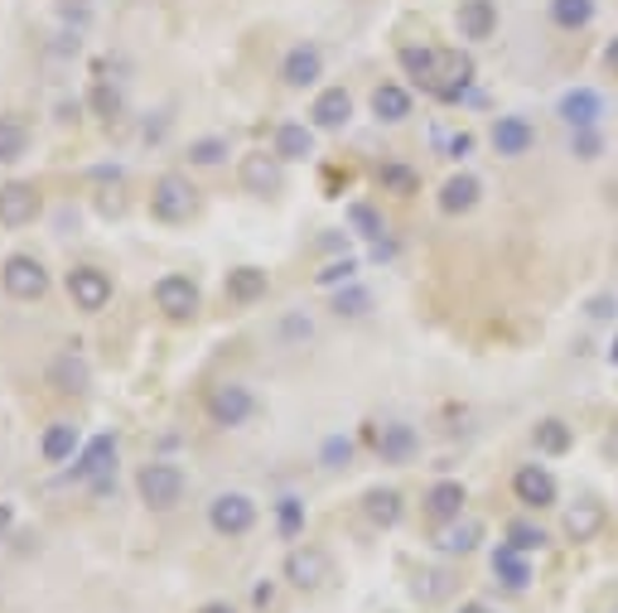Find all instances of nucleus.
Returning a JSON list of instances; mask_svg holds the SVG:
<instances>
[{"label":"nucleus","mask_w":618,"mask_h":613,"mask_svg":"<svg viewBox=\"0 0 618 613\" xmlns=\"http://www.w3.org/2000/svg\"><path fill=\"white\" fill-rule=\"evenodd\" d=\"M150 212L160 222H189L193 212H199V189L189 184V175H179V169H169L150 184Z\"/></svg>","instance_id":"f257e3e1"},{"label":"nucleus","mask_w":618,"mask_h":613,"mask_svg":"<svg viewBox=\"0 0 618 613\" xmlns=\"http://www.w3.org/2000/svg\"><path fill=\"white\" fill-rule=\"evenodd\" d=\"M136 492H140V502H146L150 512H169V508H179V502H184V474H179V464H165V459L140 464V474H136Z\"/></svg>","instance_id":"f03ea898"},{"label":"nucleus","mask_w":618,"mask_h":613,"mask_svg":"<svg viewBox=\"0 0 618 613\" xmlns=\"http://www.w3.org/2000/svg\"><path fill=\"white\" fill-rule=\"evenodd\" d=\"M208 420L222 425V430H237V425H247L256 416V396H252V386H242V382H218V386H208Z\"/></svg>","instance_id":"7ed1b4c3"},{"label":"nucleus","mask_w":618,"mask_h":613,"mask_svg":"<svg viewBox=\"0 0 618 613\" xmlns=\"http://www.w3.org/2000/svg\"><path fill=\"white\" fill-rule=\"evenodd\" d=\"M0 285H6L10 300L34 304V300L49 295V271H44L39 257H30V251H15V257L6 261V271H0Z\"/></svg>","instance_id":"20e7f679"},{"label":"nucleus","mask_w":618,"mask_h":613,"mask_svg":"<svg viewBox=\"0 0 618 613\" xmlns=\"http://www.w3.org/2000/svg\"><path fill=\"white\" fill-rule=\"evenodd\" d=\"M208 527L228 541L247 537V531L256 527V498H247V492H218V498L208 502Z\"/></svg>","instance_id":"39448f33"},{"label":"nucleus","mask_w":618,"mask_h":613,"mask_svg":"<svg viewBox=\"0 0 618 613\" xmlns=\"http://www.w3.org/2000/svg\"><path fill=\"white\" fill-rule=\"evenodd\" d=\"M112 474H116V435L87 439L83 455H77V464H73V478H77V484H87L92 492H107Z\"/></svg>","instance_id":"423d86ee"},{"label":"nucleus","mask_w":618,"mask_h":613,"mask_svg":"<svg viewBox=\"0 0 618 613\" xmlns=\"http://www.w3.org/2000/svg\"><path fill=\"white\" fill-rule=\"evenodd\" d=\"M285 580H291L295 590L314 594L334 580V561H328V551H320V546H295V551L285 555Z\"/></svg>","instance_id":"0eeeda50"},{"label":"nucleus","mask_w":618,"mask_h":613,"mask_svg":"<svg viewBox=\"0 0 618 613\" xmlns=\"http://www.w3.org/2000/svg\"><path fill=\"white\" fill-rule=\"evenodd\" d=\"M285 159L281 155H266V150H252V155H242V165H237V179H242V189L247 194H256V198H271V194H281L285 189Z\"/></svg>","instance_id":"6e6552de"},{"label":"nucleus","mask_w":618,"mask_h":613,"mask_svg":"<svg viewBox=\"0 0 618 613\" xmlns=\"http://www.w3.org/2000/svg\"><path fill=\"white\" fill-rule=\"evenodd\" d=\"M512 492H517V502H522V508L546 512V508H556L561 484H556V474H551L546 464H522V469L512 474Z\"/></svg>","instance_id":"1a4fd4ad"},{"label":"nucleus","mask_w":618,"mask_h":613,"mask_svg":"<svg viewBox=\"0 0 618 613\" xmlns=\"http://www.w3.org/2000/svg\"><path fill=\"white\" fill-rule=\"evenodd\" d=\"M69 300L83 314H102L112 304V276L102 266H73L69 271Z\"/></svg>","instance_id":"9d476101"},{"label":"nucleus","mask_w":618,"mask_h":613,"mask_svg":"<svg viewBox=\"0 0 618 613\" xmlns=\"http://www.w3.org/2000/svg\"><path fill=\"white\" fill-rule=\"evenodd\" d=\"M155 310H160L165 319H175V324H184V319L199 314V285L179 271L160 276V281H155Z\"/></svg>","instance_id":"9b49d317"},{"label":"nucleus","mask_w":618,"mask_h":613,"mask_svg":"<svg viewBox=\"0 0 618 613\" xmlns=\"http://www.w3.org/2000/svg\"><path fill=\"white\" fill-rule=\"evenodd\" d=\"M397 63H401V73L411 77V83H420L436 97L440 92V83H444V53L440 49H430V44H406L401 53H397Z\"/></svg>","instance_id":"f8f14e48"},{"label":"nucleus","mask_w":618,"mask_h":613,"mask_svg":"<svg viewBox=\"0 0 618 613\" xmlns=\"http://www.w3.org/2000/svg\"><path fill=\"white\" fill-rule=\"evenodd\" d=\"M324 77V49L320 44H295L291 53L281 59V83L291 92H305Z\"/></svg>","instance_id":"ddd939ff"},{"label":"nucleus","mask_w":618,"mask_h":613,"mask_svg":"<svg viewBox=\"0 0 618 613\" xmlns=\"http://www.w3.org/2000/svg\"><path fill=\"white\" fill-rule=\"evenodd\" d=\"M373 449L383 464H411L420 455V435L406 420H387L383 430H373Z\"/></svg>","instance_id":"4468645a"},{"label":"nucleus","mask_w":618,"mask_h":613,"mask_svg":"<svg viewBox=\"0 0 618 613\" xmlns=\"http://www.w3.org/2000/svg\"><path fill=\"white\" fill-rule=\"evenodd\" d=\"M489 141H493V150L503 155V159H522L536 145V126L527 122V116H517V112H507V116H497L493 131H489Z\"/></svg>","instance_id":"2eb2a0df"},{"label":"nucleus","mask_w":618,"mask_h":613,"mask_svg":"<svg viewBox=\"0 0 618 613\" xmlns=\"http://www.w3.org/2000/svg\"><path fill=\"white\" fill-rule=\"evenodd\" d=\"M454 30H459V39H469V44L493 39L497 34V0H459Z\"/></svg>","instance_id":"dca6fc26"},{"label":"nucleus","mask_w":618,"mask_h":613,"mask_svg":"<svg viewBox=\"0 0 618 613\" xmlns=\"http://www.w3.org/2000/svg\"><path fill=\"white\" fill-rule=\"evenodd\" d=\"M39 218V189L34 184H6L0 189V228H30V222Z\"/></svg>","instance_id":"f3484780"},{"label":"nucleus","mask_w":618,"mask_h":613,"mask_svg":"<svg viewBox=\"0 0 618 613\" xmlns=\"http://www.w3.org/2000/svg\"><path fill=\"white\" fill-rule=\"evenodd\" d=\"M556 116L570 131H585V126H599V116H604V97L595 87H570V92H561V102H556Z\"/></svg>","instance_id":"a211bd4d"},{"label":"nucleus","mask_w":618,"mask_h":613,"mask_svg":"<svg viewBox=\"0 0 618 613\" xmlns=\"http://www.w3.org/2000/svg\"><path fill=\"white\" fill-rule=\"evenodd\" d=\"M353 122V92L348 87H324L310 106V126L314 131H344Z\"/></svg>","instance_id":"6ab92c4d"},{"label":"nucleus","mask_w":618,"mask_h":613,"mask_svg":"<svg viewBox=\"0 0 618 613\" xmlns=\"http://www.w3.org/2000/svg\"><path fill=\"white\" fill-rule=\"evenodd\" d=\"M266 290H271V276L261 271V266H232L228 281H222V295H228V304H237V310L266 300Z\"/></svg>","instance_id":"aec40b11"},{"label":"nucleus","mask_w":618,"mask_h":613,"mask_svg":"<svg viewBox=\"0 0 618 613\" xmlns=\"http://www.w3.org/2000/svg\"><path fill=\"white\" fill-rule=\"evenodd\" d=\"M464 502H469L464 484H459V478H440V484H430V492H426V517L436 527L459 522V517H464Z\"/></svg>","instance_id":"412c9836"},{"label":"nucleus","mask_w":618,"mask_h":613,"mask_svg":"<svg viewBox=\"0 0 618 613\" xmlns=\"http://www.w3.org/2000/svg\"><path fill=\"white\" fill-rule=\"evenodd\" d=\"M604 522H609V508H604L599 498H575L570 508H565V537L570 541H595Z\"/></svg>","instance_id":"4be33fe9"},{"label":"nucleus","mask_w":618,"mask_h":613,"mask_svg":"<svg viewBox=\"0 0 618 613\" xmlns=\"http://www.w3.org/2000/svg\"><path fill=\"white\" fill-rule=\"evenodd\" d=\"M479 198H483V184L473 175H450L440 184V212L444 218H464V212L479 208Z\"/></svg>","instance_id":"5701e85b"},{"label":"nucleus","mask_w":618,"mask_h":613,"mask_svg":"<svg viewBox=\"0 0 618 613\" xmlns=\"http://www.w3.org/2000/svg\"><path fill=\"white\" fill-rule=\"evenodd\" d=\"M479 541H483V522H473V517H459V522L436 527V551L440 555H473Z\"/></svg>","instance_id":"b1692460"},{"label":"nucleus","mask_w":618,"mask_h":613,"mask_svg":"<svg viewBox=\"0 0 618 613\" xmlns=\"http://www.w3.org/2000/svg\"><path fill=\"white\" fill-rule=\"evenodd\" d=\"M493 575H497V584H503L507 594H522V590L532 584V561L517 551V546L503 541V546L493 551Z\"/></svg>","instance_id":"393cba45"},{"label":"nucleus","mask_w":618,"mask_h":613,"mask_svg":"<svg viewBox=\"0 0 618 613\" xmlns=\"http://www.w3.org/2000/svg\"><path fill=\"white\" fill-rule=\"evenodd\" d=\"M411 106H416L411 87H401V83H377L373 87V116L383 126H401L406 116H411Z\"/></svg>","instance_id":"a878e982"},{"label":"nucleus","mask_w":618,"mask_h":613,"mask_svg":"<svg viewBox=\"0 0 618 613\" xmlns=\"http://www.w3.org/2000/svg\"><path fill=\"white\" fill-rule=\"evenodd\" d=\"M532 445H536V455L561 459V455H570V449H575V430L561 416H546V420L532 425Z\"/></svg>","instance_id":"bb28decb"},{"label":"nucleus","mask_w":618,"mask_h":613,"mask_svg":"<svg viewBox=\"0 0 618 613\" xmlns=\"http://www.w3.org/2000/svg\"><path fill=\"white\" fill-rule=\"evenodd\" d=\"M546 10H551V24L565 34H580L595 24L599 15V0H546Z\"/></svg>","instance_id":"cd10ccee"},{"label":"nucleus","mask_w":618,"mask_h":613,"mask_svg":"<svg viewBox=\"0 0 618 613\" xmlns=\"http://www.w3.org/2000/svg\"><path fill=\"white\" fill-rule=\"evenodd\" d=\"M77 445H83V435H77L73 420H54L44 430V439H39V455H44L49 464H69L77 455Z\"/></svg>","instance_id":"c85d7f7f"},{"label":"nucleus","mask_w":618,"mask_h":613,"mask_svg":"<svg viewBox=\"0 0 618 613\" xmlns=\"http://www.w3.org/2000/svg\"><path fill=\"white\" fill-rule=\"evenodd\" d=\"M281 159H310L314 155V126L305 122H281L275 126V145H271Z\"/></svg>","instance_id":"c756f323"},{"label":"nucleus","mask_w":618,"mask_h":613,"mask_svg":"<svg viewBox=\"0 0 618 613\" xmlns=\"http://www.w3.org/2000/svg\"><path fill=\"white\" fill-rule=\"evenodd\" d=\"M363 512H367V522H373V527H397L406 517V502H401L397 488H373L363 498Z\"/></svg>","instance_id":"7c9ffc66"},{"label":"nucleus","mask_w":618,"mask_h":613,"mask_svg":"<svg viewBox=\"0 0 618 613\" xmlns=\"http://www.w3.org/2000/svg\"><path fill=\"white\" fill-rule=\"evenodd\" d=\"M469 87H473V59L469 53H444V83H440L436 97L440 102H459Z\"/></svg>","instance_id":"2f4dec72"},{"label":"nucleus","mask_w":618,"mask_h":613,"mask_svg":"<svg viewBox=\"0 0 618 613\" xmlns=\"http://www.w3.org/2000/svg\"><path fill=\"white\" fill-rule=\"evenodd\" d=\"M348 228L358 232L363 242H383V237H387V218L373 204H363V198H358V204H348Z\"/></svg>","instance_id":"473e14b6"},{"label":"nucleus","mask_w":618,"mask_h":613,"mask_svg":"<svg viewBox=\"0 0 618 613\" xmlns=\"http://www.w3.org/2000/svg\"><path fill=\"white\" fill-rule=\"evenodd\" d=\"M377 184H383V194H397V198H411L420 189V175L411 165H401V159H387L383 169H377Z\"/></svg>","instance_id":"72a5a7b5"},{"label":"nucleus","mask_w":618,"mask_h":613,"mask_svg":"<svg viewBox=\"0 0 618 613\" xmlns=\"http://www.w3.org/2000/svg\"><path fill=\"white\" fill-rule=\"evenodd\" d=\"M30 150V131H24L15 116H0V165H15Z\"/></svg>","instance_id":"f704fd0d"},{"label":"nucleus","mask_w":618,"mask_h":613,"mask_svg":"<svg viewBox=\"0 0 618 613\" xmlns=\"http://www.w3.org/2000/svg\"><path fill=\"white\" fill-rule=\"evenodd\" d=\"M551 537H546V527L542 522H527V517H517V522H507V546H517L522 555H532V551H542Z\"/></svg>","instance_id":"c9c22d12"},{"label":"nucleus","mask_w":618,"mask_h":613,"mask_svg":"<svg viewBox=\"0 0 618 613\" xmlns=\"http://www.w3.org/2000/svg\"><path fill=\"white\" fill-rule=\"evenodd\" d=\"M87 363L83 357H73V353H63L59 363H54V386L59 392H87Z\"/></svg>","instance_id":"e433bc0d"},{"label":"nucleus","mask_w":618,"mask_h":613,"mask_svg":"<svg viewBox=\"0 0 618 613\" xmlns=\"http://www.w3.org/2000/svg\"><path fill=\"white\" fill-rule=\"evenodd\" d=\"M228 159V136H199V141H189V165H199V169H213Z\"/></svg>","instance_id":"4c0bfd02"},{"label":"nucleus","mask_w":618,"mask_h":613,"mask_svg":"<svg viewBox=\"0 0 618 613\" xmlns=\"http://www.w3.org/2000/svg\"><path fill=\"white\" fill-rule=\"evenodd\" d=\"M275 527H281V537H300V531H305V502L300 498L275 502Z\"/></svg>","instance_id":"58836bf2"},{"label":"nucleus","mask_w":618,"mask_h":613,"mask_svg":"<svg viewBox=\"0 0 618 613\" xmlns=\"http://www.w3.org/2000/svg\"><path fill=\"white\" fill-rule=\"evenodd\" d=\"M358 281V261L344 257V261H328L324 271H314V285H324V290H334V285H353Z\"/></svg>","instance_id":"ea45409f"},{"label":"nucleus","mask_w":618,"mask_h":613,"mask_svg":"<svg viewBox=\"0 0 618 613\" xmlns=\"http://www.w3.org/2000/svg\"><path fill=\"white\" fill-rule=\"evenodd\" d=\"M367 310H373V295L358 290V285H348V290H338V295H334V314L338 319H363Z\"/></svg>","instance_id":"a19ab883"},{"label":"nucleus","mask_w":618,"mask_h":613,"mask_svg":"<svg viewBox=\"0 0 618 613\" xmlns=\"http://www.w3.org/2000/svg\"><path fill=\"white\" fill-rule=\"evenodd\" d=\"M599 150H604V136H599V126L570 131V155H575V159H599Z\"/></svg>","instance_id":"79ce46f5"},{"label":"nucleus","mask_w":618,"mask_h":613,"mask_svg":"<svg viewBox=\"0 0 618 613\" xmlns=\"http://www.w3.org/2000/svg\"><path fill=\"white\" fill-rule=\"evenodd\" d=\"M320 459H324V469H344V464L353 459V439H348V435H328Z\"/></svg>","instance_id":"37998d69"},{"label":"nucleus","mask_w":618,"mask_h":613,"mask_svg":"<svg viewBox=\"0 0 618 613\" xmlns=\"http://www.w3.org/2000/svg\"><path fill=\"white\" fill-rule=\"evenodd\" d=\"M618 314V295H595V300H589V319H599V324H604V319H614Z\"/></svg>","instance_id":"c03bdc74"},{"label":"nucleus","mask_w":618,"mask_h":613,"mask_svg":"<svg viewBox=\"0 0 618 613\" xmlns=\"http://www.w3.org/2000/svg\"><path fill=\"white\" fill-rule=\"evenodd\" d=\"M469 150H473V136H469V131H459V136L450 141V155H454V159H464Z\"/></svg>","instance_id":"a18cd8bd"},{"label":"nucleus","mask_w":618,"mask_h":613,"mask_svg":"<svg viewBox=\"0 0 618 613\" xmlns=\"http://www.w3.org/2000/svg\"><path fill=\"white\" fill-rule=\"evenodd\" d=\"M604 69H609V73L618 77V34L609 39V44H604Z\"/></svg>","instance_id":"49530a36"},{"label":"nucleus","mask_w":618,"mask_h":613,"mask_svg":"<svg viewBox=\"0 0 618 613\" xmlns=\"http://www.w3.org/2000/svg\"><path fill=\"white\" fill-rule=\"evenodd\" d=\"M604 455H609V459L618 464V420L609 425V435H604Z\"/></svg>","instance_id":"de8ad7c7"},{"label":"nucleus","mask_w":618,"mask_h":613,"mask_svg":"<svg viewBox=\"0 0 618 613\" xmlns=\"http://www.w3.org/2000/svg\"><path fill=\"white\" fill-rule=\"evenodd\" d=\"M454 613H493V609H489V604H479V599H473V604H459Z\"/></svg>","instance_id":"09e8293b"},{"label":"nucleus","mask_w":618,"mask_h":613,"mask_svg":"<svg viewBox=\"0 0 618 613\" xmlns=\"http://www.w3.org/2000/svg\"><path fill=\"white\" fill-rule=\"evenodd\" d=\"M199 613H237V609H232V604H203Z\"/></svg>","instance_id":"8fccbe9b"},{"label":"nucleus","mask_w":618,"mask_h":613,"mask_svg":"<svg viewBox=\"0 0 618 613\" xmlns=\"http://www.w3.org/2000/svg\"><path fill=\"white\" fill-rule=\"evenodd\" d=\"M10 527V508H6V502H0V531H6Z\"/></svg>","instance_id":"3c124183"},{"label":"nucleus","mask_w":618,"mask_h":613,"mask_svg":"<svg viewBox=\"0 0 618 613\" xmlns=\"http://www.w3.org/2000/svg\"><path fill=\"white\" fill-rule=\"evenodd\" d=\"M609 363H614V367H618V339H614V343H609Z\"/></svg>","instance_id":"603ef678"}]
</instances>
